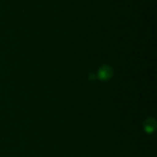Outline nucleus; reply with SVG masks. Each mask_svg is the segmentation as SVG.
<instances>
[{"mask_svg": "<svg viewBox=\"0 0 157 157\" xmlns=\"http://www.w3.org/2000/svg\"><path fill=\"white\" fill-rule=\"evenodd\" d=\"M89 79L94 81V80H96V79H97V75H94V74H90V75H89Z\"/></svg>", "mask_w": 157, "mask_h": 157, "instance_id": "3", "label": "nucleus"}, {"mask_svg": "<svg viewBox=\"0 0 157 157\" xmlns=\"http://www.w3.org/2000/svg\"><path fill=\"white\" fill-rule=\"evenodd\" d=\"M144 130L147 134H153L156 130V121L153 117L147 118L144 122Z\"/></svg>", "mask_w": 157, "mask_h": 157, "instance_id": "2", "label": "nucleus"}, {"mask_svg": "<svg viewBox=\"0 0 157 157\" xmlns=\"http://www.w3.org/2000/svg\"><path fill=\"white\" fill-rule=\"evenodd\" d=\"M96 75H97V79H99L100 81H103V82H107V81H109L113 77L114 71L110 65L103 64L98 68Z\"/></svg>", "mask_w": 157, "mask_h": 157, "instance_id": "1", "label": "nucleus"}]
</instances>
